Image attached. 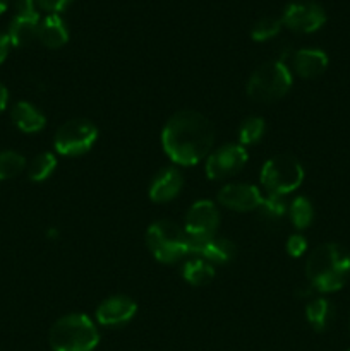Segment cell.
I'll list each match as a JSON object with an SVG mask.
<instances>
[{
  "mask_svg": "<svg viewBox=\"0 0 350 351\" xmlns=\"http://www.w3.org/2000/svg\"><path fill=\"white\" fill-rule=\"evenodd\" d=\"M215 144L211 120L198 110H178L161 130L165 154L180 167H194L208 156Z\"/></svg>",
  "mask_w": 350,
  "mask_h": 351,
  "instance_id": "cell-1",
  "label": "cell"
},
{
  "mask_svg": "<svg viewBox=\"0 0 350 351\" xmlns=\"http://www.w3.org/2000/svg\"><path fill=\"white\" fill-rule=\"evenodd\" d=\"M305 278L319 293L342 290L350 278V252L340 243H321L307 256Z\"/></svg>",
  "mask_w": 350,
  "mask_h": 351,
  "instance_id": "cell-2",
  "label": "cell"
},
{
  "mask_svg": "<svg viewBox=\"0 0 350 351\" xmlns=\"http://www.w3.org/2000/svg\"><path fill=\"white\" fill-rule=\"evenodd\" d=\"M48 343L51 351H93L100 343V332L86 314H67L54 322Z\"/></svg>",
  "mask_w": 350,
  "mask_h": 351,
  "instance_id": "cell-3",
  "label": "cell"
},
{
  "mask_svg": "<svg viewBox=\"0 0 350 351\" xmlns=\"http://www.w3.org/2000/svg\"><path fill=\"white\" fill-rule=\"evenodd\" d=\"M292 72L281 60L264 62L247 81V96L256 103H273L283 98L292 88Z\"/></svg>",
  "mask_w": 350,
  "mask_h": 351,
  "instance_id": "cell-4",
  "label": "cell"
},
{
  "mask_svg": "<svg viewBox=\"0 0 350 351\" xmlns=\"http://www.w3.org/2000/svg\"><path fill=\"white\" fill-rule=\"evenodd\" d=\"M151 256L161 264H174L189 254V237L182 226L170 219H158L146 230Z\"/></svg>",
  "mask_w": 350,
  "mask_h": 351,
  "instance_id": "cell-5",
  "label": "cell"
},
{
  "mask_svg": "<svg viewBox=\"0 0 350 351\" xmlns=\"http://www.w3.org/2000/svg\"><path fill=\"white\" fill-rule=\"evenodd\" d=\"M261 185L270 194L287 195L297 191L304 180V168L290 154H277L261 168Z\"/></svg>",
  "mask_w": 350,
  "mask_h": 351,
  "instance_id": "cell-6",
  "label": "cell"
},
{
  "mask_svg": "<svg viewBox=\"0 0 350 351\" xmlns=\"http://www.w3.org/2000/svg\"><path fill=\"white\" fill-rule=\"evenodd\" d=\"M98 129L88 119H72L62 123L54 137V147L58 154L67 158L82 156L95 146Z\"/></svg>",
  "mask_w": 350,
  "mask_h": 351,
  "instance_id": "cell-7",
  "label": "cell"
},
{
  "mask_svg": "<svg viewBox=\"0 0 350 351\" xmlns=\"http://www.w3.org/2000/svg\"><path fill=\"white\" fill-rule=\"evenodd\" d=\"M249 154L242 144H223L211 151L206 160V175L209 180H223L239 173L246 167Z\"/></svg>",
  "mask_w": 350,
  "mask_h": 351,
  "instance_id": "cell-8",
  "label": "cell"
},
{
  "mask_svg": "<svg viewBox=\"0 0 350 351\" xmlns=\"http://www.w3.org/2000/svg\"><path fill=\"white\" fill-rule=\"evenodd\" d=\"M41 17L38 12L36 0H16V16L9 24V36L12 47H26L38 40V27Z\"/></svg>",
  "mask_w": 350,
  "mask_h": 351,
  "instance_id": "cell-9",
  "label": "cell"
},
{
  "mask_svg": "<svg viewBox=\"0 0 350 351\" xmlns=\"http://www.w3.org/2000/svg\"><path fill=\"white\" fill-rule=\"evenodd\" d=\"M281 23L295 33H314L321 29L323 24L326 23V12L318 2L301 0V2H292L285 7L281 14Z\"/></svg>",
  "mask_w": 350,
  "mask_h": 351,
  "instance_id": "cell-10",
  "label": "cell"
},
{
  "mask_svg": "<svg viewBox=\"0 0 350 351\" xmlns=\"http://www.w3.org/2000/svg\"><path fill=\"white\" fill-rule=\"evenodd\" d=\"M218 225L220 213L216 204L208 199H201L196 201L185 215L184 230L189 239H206L215 235Z\"/></svg>",
  "mask_w": 350,
  "mask_h": 351,
  "instance_id": "cell-11",
  "label": "cell"
},
{
  "mask_svg": "<svg viewBox=\"0 0 350 351\" xmlns=\"http://www.w3.org/2000/svg\"><path fill=\"white\" fill-rule=\"evenodd\" d=\"M137 312L136 302L127 295H113L105 298L96 308V321L105 328H119L134 319Z\"/></svg>",
  "mask_w": 350,
  "mask_h": 351,
  "instance_id": "cell-12",
  "label": "cell"
},
{
  "mask_svg": "<svg viewBox=\"0 0 350 351\" xmlns=\"http://www.w3.org/2000/svg\"><path fill=\"white\" fill-rule=\"evenodd\" d=\"M189 254H194L209 264H226L235 259L237 249L229 239L213 235L206 239H189Z\"/></svg>",
  "mask_w": 350,
  "mask_h": 351,
  "instance_id": "cell-13",
  "label": "cell"
},
{
  "mask_svg": "<svg viewBox=\"0 0 350 351\" xmlns=\"http://www.w3.org/2000/svg\"><path fill=\"white\" fill-rule=\"evenodd\" d=\"M263 195L253 184H229L218 192V202L237 213H249L259 208Z\"/></svg>",
  "mask_w": 350,
  "mask_h": 351,
  "instance_id": "cell-14",
  "label": "cell"
},
{
  "mask_svg": "<svg viewBox=\"0 0 350 351\" xmlns=\"http://www.w3.org/2000/svg\"><path fill=\"white\" fill-rule=\"evenodd\" d=\"M184 187V177L175 167H165L158 171L150 184V199L158 204L172 201L180 194Z\"/></svg>",
  "mask_w": 350,
  "mask_h": 351,
  "instance_id": "cell-15",
  "label": "cell"
},
{
  "mask_svg": "<svg viewBox=\"0 0 350 351\" xmlns=\"http://www.w3.org/2000/svg\"><path fill=\"white\" fill-rule=\"evenodd\" d=\"M328 62V55L319 48H302L292 55V67L302 79H314L325 74Z\"/></svg>",
  "mask_w": 350,
  "mask_h": 351,
  "instance_id": "cell-16",
  "label": "cell"
},
{
  "mask_svg": "<svg viewBox=\"0 0 350 351\" xmlns=\"http://www.w3.org/2000/svg\"><path fill=\"white\" fill-rule=\"evenodd\" d=\"M10 119H12L14 125L24 134L40 132L47 125V119H45L43 112L30 101L16 103L10 110Z\"/></svg>",
  "mask_w": 350,
  "mask_h": 351,
  "instance_id": "cell-17",
  "label": "cell"
},
{
  "mask_svg": "<svg viewBox=\"0 0 350 351\" xmlns=\"http://www.w3.org/2000/svg\"><path fill=\"white\" fill-rule=\"evenodd\" d=\"M38 40L51 50L62 48L69 41L67 24L58 14H48L47 17L41 19L40 27H38Z\"/></svg>",
  "mask_w": 350,
  "mask_h": 351,
  "instance_id": "cell-18",
  "label": "cell"
},
{
  "mask_svg": "<svg viewBox=\"0 0 350 351\" xmlns=\"http://www.w3.org/2000/svg\"><path fill=\"white\" fill-rule=\"evenodd\" d=\"M305 319L314 331L323 332L331 326L335 319V307L328 298H311L305 305Z\"/></svg>",
  "mask_w": 350,
  "mask_h": 351,
  "instance_id": "cell-19",
  "label": "cell"
},
{
  "mask_svg": "<svg viewBox=\"0 0 350 351\" xmlns=\"http://www.w3.org/2000/svg\"><path fill=\"white\" fill-rule=\"evenodd\" d=\"M182 276L192 287H205V285L211 283L213 278H215V267L208 261L196 257V259H189L184 264Z\"/></svg>",
  "mask_w": 350,
  "mask_h": 351,
  "instance_id": "cell-20",
  "label": "cell"
},
{
  "mask_svg": "<svg viewBox=\"0 0 350 351\" xmlns=\"http://www.w3.org/2000/svg\"><path fill=\"white\" fill-rule=\"evenodd\" d=\"M57 168V158L50 151L36 154L27 167V177L31 182H45L54 175Z\"/></svg>",
  "mask_w": 350,
  "mask_h": 351,
  "instance_id": "cell-21",
  "label": "cell"
},
{
  "mask_svg": "<svg viewBox=\"0 0 350 351\" xmlns=\"http://www.w3.org/2000/svg\"><path fill=\"white\" fill-rule=\"evenodd\" d=\"M288 216H290L292 225L297 230H305L311 226L312 219H314V208L312 202L304 195H299L288 206Z\"/></svg>",
  "mask_w": 350,
  "mask_h": 351,
  "instance_id": "cell-22",
  "label": "cell"
},
{
  "mask_svg": "<svg viewBox=\"0 0 350 351\" xmlns=\"http://www.w3.org/2000/svg\"><path fill=\"white\" fill-rule=\"evenodd\" d=\"M26 168V158L17 151H0V182L10 180Z\"/></svg>",
  "mask_w": 350,
  "mask_h": 351,
  "instance_id": "cell-23",
  "label": "cell"
},
{
  "mask_svg": "<svg viewBox=\"0 0 350 351\" xmlns=\"http://www.w3.org/2000/svg\"><path fill=\"white\" fill-rule=\"evenodd\" d=\"M264 130H266V123L261 117H247L239 127V144L246 147L259 143L261 137L264 136Z\"/></svg>",
  "mask_w": 350,
  "mask_h": 351,
  "instance_id": "cell-24",
  "label": "cell"
},
{
  "mask_svg": "<svg viewBox=\"0 0 350 351\" xmlns=\"http://www.w3.org/2000/svg\"><path fill=\"white\" fill-rule=\"evenodd\" d=\"M281 26H283L281 17H261V19L254 24L253 29H250V38H253L254 41H268L280 33Z\"/></svg>",
  "mask_w": 350,
  "mask_h": 351,
  "instance_id": "cell-25",
  "label": "cell"
},
{
  "mask_svg": "<svg viewBox=\"0 0 350 351\" xmlns=\"http://www.w3.org/2000/svg\"><path fill=\"white\" fill-rule=\"evenodd\" d=\"M257 211H259L261 215H263V218H266L268 221H280V219L288 213V206L281 195L268 194L266 197H263Z\"/></svg>",
  "mask_w": 350,
  "mask_h": 351,
  "instance_id": "cell-26",
  "label": "cell"
},
{
  "mask_svg": "<svg viewBox=\"0 0 350 351\" xmlns=\"http://www.w3.org/2000/svg\"><path fill=\"white\" fill-rule=\"evenodd\" d=\"M307 250V240L301 233H294L287 240V252L292 257H302Z\"/></svg>",
  "mask_w": 350,
  "mask_h": 351,
  "instance_id": "cell-27",
  "label": "cell"
},
{
  "mask_svg": "<svg viewBox=\"0 0 350 351\" xmlns=\"http://www.w3.org/2000/svg\"><path fill=\"white\" fill-rule=\"evenodd\" d=\"M72 0H36V5L40 9L47 10L48 14H58L71 3Z\"/></svg>",
  "mask_w": 350,
  "mask_h": 351,
  "instance_id": "cell-28",
  "label": "cell"
},
{
  "mask_svg": "<svg viewBox=\"0 0 350 351\" xmlns=\"http://www.w3.org/2000/svg\"><path fill=\"white\" fill-rule=\"evenodd\" d=\"M10 47H12V45H10V40L9 36H7V33H2V31H0V65L5 62Z\"/></svg>",
  "mask_w": 350,
  "mask_h": 351,
  "instance_id": "cell-29",
  "label": "cell"
},
{
  "mask_svg": "<svg viewBox=\"0 0 350 351\" xmlns=\"http://www.w3.org/2000/svg\"><path fill=\"white\" fill-rule=\"evenodd\" d=\"M7 103H9V91H7L5 86L0 82V113L7 108Z\"/></svg>",
  "mask_w": 350,
  "mask_h": 351,
  "instance_id": "cell-30",
  "label": "cell"
},
{
  "mask_svg": "<svg viewBox=\"0 0 350 351\" xmlns=\"http://www.w3.org/2000/svg\"><path fill=\"white\" fill-rule=\"evenodd\" d=\"M9 7V0H0V14H3Z\"/></svg>",
  "mask_w": 350,
  "mask_h": 351,
  "instance_id": "cell-31",
  "label": "cell"
},
{
  "mask_svg": "<svg viewBox=\"0 0 350 351\" xmlns=\"http://www.w3.org/2000/svg\"><path fill=\"white\" fill-rule=\"evenodd\" d=\"M349 351H350V350H349Z\"/></svg>",
  "mask_w": 350,
  "mask_h": 351,
  "instance_id": "cell-32",
  "label": "cell"
}]
</instances>
